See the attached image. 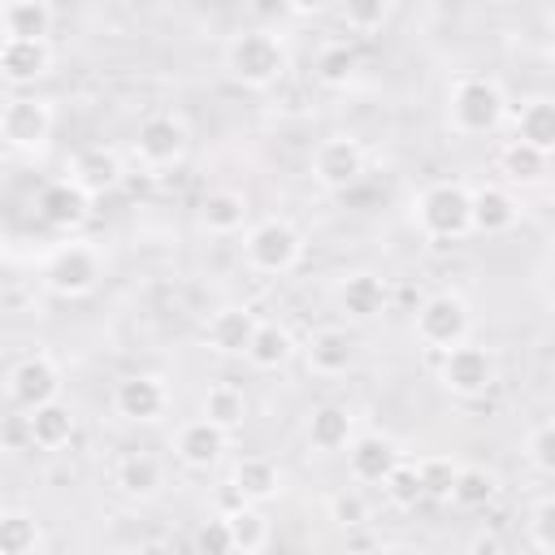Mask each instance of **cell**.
Returning a JSON list of instances; mask_svg holds the SVG:
<instances>
[{
	"mask_svg": "<svg viewBox=\"0 0 555 555\" xmlns=\"http://www.w3.org/2000/svg\"><path fill=\"white\" fill-rule=\"evenodd\" d=\"M221 61H225V74L238 87H247V91H269L291 69V52H286L282 35H273L264 26L234 30L230 43H225V52H221Z\"/></svg>",
	"mask_w": 555,
	"mask_h": 555,
	"instance_id": "6da1fadb",
	"label": "cell"
},
{
	"mask_svg": "<svg viewBox=\"0 0 555 555\" xmlns=\"http://www.w3.org/2000/svg\"><path fill=\"white\" fill-rule=\"evenodd\" d=\"M507 121V91L499 78L490 74H460L447 87V126L451 134L477 139V134H494Z\"/></svg>",
	"mask_w": 555,
	"mask_h": 555,
	"instance_id": "7a4b0ae2",
	"label": "cell"
},
{
	"mask_svg": "<svg viewBox=\"0 0 555 555\" xmlns=\"http://www.w3.org/2000/svg\"><path fill=\"white\" fill-rule=\"evenodd\" d=\"M412 225L429 243H455V238L473 234V186H464L455 178H438V182L421 186L412 199Z\"/></svg>",
	"mask_w": 555,
	"mask_h": 555,
	"instance_id": "3957f363",
	"label": "cell"
},
{
	"mask_svg": "<svg viewBox=\"0 0 555 555\" xmlns=\"http://www.w3.org/2000/svg\"><path fill=\"white\" fill-rule=\"evenodd\" d=\"M104 278V256L95 243L87 238H65L56 243L48 256H43V269H39V282L48 295L56 299H82L100 286Z\"/></svg>",
	"mask_w": 555,
	"mask_h": 555,
	"instance_id": "277c9868",
	"label": "cell"
},
{
	"mask_svg": "<svg viewBox=\"0 0 555 555\" xmlns=\"http://www.w3.org/2000/svg\"><path fill=\"white\" fill-rule=\"evenodd\" d=\"M304 230L291 217H264L243 234V260L247 269L264 273V278H282L291 269H299L304 260Z\"/></svg>",
	"mask_w": 555,
	"mask_h": 555,
	"instance_id": "5b68a950",
	"label": "cell"
},
{
	"mask_svg": "<svg viewBox=\"0 0 555 555\" xmlns=\"http://www.w3.org/2000/svg\"><path fill=\"white\" fill-rule=\"evenodd\" d=\"M412 334L421 347L429 351H451L455 343H464L473 334V308L460 291H434L421 299L416 317H412Z\"/></svg>",
	"mask_w": 555,
	"mask_h": 555,
	"instance_id": "8992f818",
	"label": "cell"
},
{
	"mask_svg": "<svg viewBox=\"0 0 555 555\" xmlns=\"http://www.w3.org/2000/svg\"><path fill=\"white\" fill-rule=\"evenodd\" d=\"M438 382L455 399H481V395H490V386L499 382L494 351L481 347V343H473V338L455 343L451 351L438 356Z\"/></svg>",
	"mask_w": 555,
	"mask_h": 555,
	"instance_id": "52a82bcc",
	"label": "cell"
},
{
	"mask_svg": "<svg viewBox=\"0 0 555 555\" xmlns=\"http://www.w3.org/2000/svg\"><path fill=\"white\" fill-rule=\"evenodd\" d=\"M52 126H56V113H52V100L43 95H9L0 108V139L9 152H22V156L43 152L52 139Z\"/></svg>",
	"mask_w": 555,
	"mask_h": 555,
	"instance_id": "ba28073f",
	"label": "cell"
},
{
	"mask_svg": "<svg viewBox=\"0 0 555 555\" xmlns=\"http://www.w3.org/2000/svg\"><path fill=\"white\" fill-rule=\"evenodd\" d=\"M134 160L143 169H173L182 165L186 147H191V130L182 113H147L134 130Z\"/></svg>",
	"mask_w": 555,
	"mask_h": 555,
	"instance_id": "9c48e42d",
	"label": "cell"
},
{
	"mask_svg": "<svg viewBox=\"0 0 555 555\" xmlns=\"http://www.w3.org/2000/svg\"><path fill=\"white\" fill-rule=\"evenodd\" d=\"M364 143L351 139V134H330L312 147V160H308V173L321 191H351L360 178H364Z\"/></svg>",
	"mask_w": 555,
	"mask_h": 555,
	"instance_id": "30bf717a",
	"label": "cell"
},
{
	"mask_svg": "<svg viewBox=\"0 0 555 555\" xmlns=\"http://www.w3.org/2000/svg\"><path fill=\"white\" fill-rule=\"evenodd\" d=\"M4 395L17 412H30L48 399H61V364L48 356V351H26L9 364V377H4Z\"/></svg>",
	"mask_w": 555,
	"mask_h": 555,
	"instance_id": "8fae6325",
	"label": "cell"
},
{
	"mask_svg": "<svg viewBox=\"0 0 555 555\" xmlns=\"http://www.w3.org/2000/svg\"><path fill=\"white\" fill-rule=\"evenodd\" d=\"M91 199H95V195H91L87 186H78V182L65 173V178H52V182L39 186L35 212H39L43 225H52V230H61V234H78V230L87 225V217H91Z\"/></svg>",
	"mask_w": 555,
	"mask_h": 555,
	"instance_id": "7c38bea8",
	"label": "cell"
},
{
	"mask_svg": "<svg viewBox=\"0 0 555 555\" xmlns=\"http://www.w3.org/2000/svg\"><path fill=\"white\" fill-rule=\"evenodd\" d=\"M113 408L130 425H156L169 412V386L160 373H130L113 386Z\"/></svg>",
	"mask_w": 555,
	"mask_h": 555,
	"instance_id": "4fadbf2b",
	"label": "cell"
},
{
	"mask_svg": "<svg viewBox=\"0 0 555 555\" xmlns=\"http://www.w3.org/2000/svg\"><path fill=\"white\" fill-rule=\"evenodd\" d=\"M225 451H230V429L217 425V421H208L204 412L195 421L178 425V434H173V455H178L182 468L208 473V468H217L225 460Z\"/></svg>",
	"mask_w": 555,
	"mask_h": 555,
	"instance_id": "5bb4252c",
	"label": "cell"
},
{
	"mask_svg": "<svg viewBox=\"0 0 555 555\" xmlns=\"http://www.w3.org/2000/svg\"><path fill=\"white\" fill-rule=\"evenodd\" d=\"M334 304H338V312L347 317V321H377L382 312H386V304H390V286H386V278H377L373 269H351V273H343V282L334 286Z\"/></svg>",
	"mask_w": 555,
	"mask_h": 555,
	"instance_id": "9a60e30c",
	"label": "cell"
},
{
	"mask_svg": "<svg viewBox=\"0 0 555 555\" xmlns=\"http://www.w3.org/2000/svg\"><path fill=\"white\" fill-rule=\"evenodd\" d=\"M399 460L403 451L390 434H356V442L347 447V473L356 486H382Z\"/></svg>",
	"mask_w": 555,
	"mask_h": 555,
	"instance_id": "2e32d148",
	"label": "cell"
},
{
	"mask_svg": "<svg viewBox=\"0 0 555 555\" xmlns=\"http://www.w3.org/2000/svg\"><path fill=\"white\" fill-rule=\"evenodd\" d=\"M304 364L317 373V377H343L356 369V338L351 330L343 325H321L308 334L304 343Z\"/></svg>",
	"mask_w": 555,
	"mask_h": 555,
	"instance_id": "e0dca14e",
	"label": "cell"
},
{
	"mask_svg": "<svg viewBox=\"0 0 555 555\" xmlns=\"http://www.w3.org/2000/svg\"><path fill=\"white\" fill-rule=\"evenodd\" d=\"M256 325H260V317L251 308H238V304L217 308L204 321V347L217 351V356H247V347L256 338Z\"/></svg>",
	"mask_w": 555,
	"mask_h": 555,
	"instance_id": "ac0fdd59",
	"label": "cell"
},
{
	"mask_svg": "<svg viewBox=\"0 0 555 555\" xmlns=\"http://www.w3.org/2000/svg\"><path fill=\"white\" fill-rule=\"evenodd\" d=\"M0 74L9 87H35L39 78L52 74V43L48 39H4Z\"/></svg>",
	"mask_w": 555,
	"mask_h": 555,
	"instance_id": "d6986e66",
	"label": "cell"
},
{
	"mask_svg": "<svg viewBox=\"0 0 555 555\" xmlns=\"http://www.w3.org/2000/svg\"><path fill=\"white\" fill-rule=\"evenodd\" d=\"M22 425H26V442L39 447V451H61V447H69L74 434H78V416H74V408L61 403V399H48V403L22 412Z\"/></svg>",
	"mask_w": 555,
	"mask_h": 555,
	"instance_id": "ffe728a7",
	"label": "cell"
},
{
	"mask_svg": "<svg viewBox=\"0 0 555 555\" xmlns=\"http://www.w3.org/2000/svg\"><path fill=\"white\" fill-rule=\"evenodd\" d=\"M304 438L312 451H347L356 442V412L347 403H321L308 412V425H304Z\"/></svg>",
	"mask_w": 555,
	"mask_h": 555,
	"instance_id": "44dd1931",
	"label": "cell"
},
{
	"mask_svg": "<svg viewBox=\"0 0 555 555\" xmlns=\"http://www.w3.org/2000/svg\"><path fill=\"white\" fill-rule=\"evenodd\" d=\"M113 486H117L126 499H139V503L156 499L160 486H165V464H160V455L139 451V447L126 451V455L113 464Z\"/></svg>",
	"mask_w": 555,
	"mask_h": 555,
	"instance_id": "7402d4cb",
	"label": "cell"
},
{
	"mask_svg": "<svg viewBox=\"0 0 555 555\" xmlns=\"http://www.w3.org/2000/svg\"><path fill=\"white\" fill-rule=\"evenodd\" d=\"M121 156H117V147H104V143H91V147H78L74 156H69V178L78 182V186H87L91 195H104V191H113L117 182H121Z\"/></svg>",
	"mask_w": 555,
	"mask_h": 555,
	"instance_id": "603a6c76",
	"label": "cell"
},
{
	"mask_svg": "<svg viewBox=\"0 0 555 555\" xmlns=\"http://www.w3.org/2000/svg\"><path fill=\"white\" fill-rule=\"evenodd\" d=\"M230 490L247 503H269L282 494V468L269 455H243L230 468Z\"/></svg>",
	"mask_w": 555,
	"mask_h": 555,
	"instance_id": "cb8c5ba5",
	"label": "cell"
},
{
	"mask_svg": "<svg viewBox=\"0 0 555 555\" xmlns=\"http://www.w3.org/2000/svg\"><path fill=\"white\" fill-rule=\"evenodd\" d=\"M520 221V204L507 186H473V234H507Z\"/></svg>",
	"mask_w": 555,
	"mask_h": 555,
	"instance_id": "d4e9b609",
	"label": "cell"
},
{
	"mask_svg": "<svg viewBox=\"0 0 555 555\" xmlns=\"http://www.w3.org/2000/svg\"><path fill=\"white\" fill-rule=\"evenodd\" d=\"M512 130H516L520 143H529V147L555 156V95H533V100H525V104L516 108V117H512Z\"/></svg>",
	"mask_w": 555,
	"mask_h": 555,
	"instance_id": "484cf974",
	"label": "cell"
},
{
	"mask_svg": "<svg viewBox=\"0 0 555 555\" xmlns=\"http://www.w3.org/2000/svg\"><path fill=\"white\" fill-rule=\"evenodd\" d=\"M199 225L208 234H238L247 225V195L234 186H212L199 199Z\"/></svg>",
	"mask_w": 555,
	"mask_h": 555,
	"instance_id": "4316f807",
	"label": "cell"
},
{
	"mask_svg": "<svg viewBox=\"0 0 555 555\" xmlns=\"http://www.w3.org/2000/svg\"><path fill=\"white\" fill-rule=\"evenodd\" d=\"M295 351H299V343H295V334H291L286 325L260 321V325H256V338H251V347H247V360H251L256 369L273 373V369H282V364H291Z\"/></svg>",
	"mask_w": 555,
	"mask_h": 555,
	"instance_id": "83f0119b",
	"label": "cell"
},
{
	"mask_svg": "<svg viewBox=\"0 0 555 555\" xmlns=\"http://www.w3.org/2000/svg\"><path fill=\"white\" fill-rule=\"evenodd\" d=\"M499 499V473L486 464H460L455 486H451V503L464 512H481Z\"/></svg>",
	"mask_w": 555,
	"mask_h": 555,
	"instance_id": "f1b7e54d",
	"label": "cell"
},
{
	"mask_svg": "<svg viewBox=\"0 0 555 555\" xmlns=\"http://www.w3.org/2000/svg\"><path fill=\"white\" fill-rule=\"evenodd\" d=\"M225 525H230V538H234V551H243V555H256V551H264L269 546V520H264V512H260V503H247V499H238L230 512H225Z\"/></svg>",
	"mask_w": 555,
	"mask_h": 555,
	"instance_id": "f546056e",
	"label": "cell"
},
{
	"mask_svg": "<svg viewBox=\"0 0 555 555\" xmlns=\"http://www.w3.org/2000/svg\"><path fill=\"white\" fill-rule=\"evenodd\" d=\"M0 551L4 555H39L43 551V525L35 520V512H22V507L0 512Z\"/></svg>",
	"mask_w": 555,
	"mask_h": 555,
	"instance_id": "4dcf8cb0",
	"label": "cell"
},
{
	"mask_svg": "<svg viewBox=\"0 0 555 555\" xmlns=\"http://www.w3.org/2000/svg\"><path fill=\"white\" fill-rule=\"evenodd\" d=\"M0 26H4V39H48V30H52V9H48V0L4 4Z\"/></svg>",
	"mask_w": 555,
	"mask_h": 555,
	"instance_id": "1f68e13d",
	"label": "cell"
},
{
	"mask_svg": "<svg viewBox=\"0 0 555 555\" xmlns=\"http://www.w3.org/2000/svg\"><path fill=\"white\" fill-rule=\"evenodd\" d=\"M199 412H204L208 421L225 425V429H238V425L247 421V395H243V386H234V382H212V386L204 390Z\"/></svg>",
	"mask_w": 555,
	"mask_h": 555,
	"instance_id": "d6a6232c",
	"label": "cell"
},
{
	"mask_svg": "<svg viewBox=\"0 0 555 555\" xmlns=\"http://www.w3.org/2000/svg\"><path fill=\"white\" fill-rule=\"evenodd\" d=\"M546 152H538V147H529V143H520V139H512L503 152H499V165H503V173H507V182H516V186H533V182H542L546 178Z\"/></svg>",
	"mask_w": 555,
	"mask_h": 555,
	"instance_id": "836d02e7",
	"label": "cell"
},
{
	"mask_svg": "<svg viewBox=\"0 0 555 555\" xmlns=\"http://www.w3.org/2000/svg\"><path fill=\"white\" fill-rule=\"evenodd\" d=\"M317 78L325 82V87H347L351 78H356V69H360V56L347 48V43H325L321 52H317Z\"/></svg>",
	"mask_w": 555,
	"mask_h": 555,
	"instance_id": "e575fe53",
	"label": "cell"
},
{
	"mask_svg": "<svg viewBox=\"0 0 555 555\" xmlns=\"http://www.w3.org/2000/svg\"><path fill=\"white\" fill-rule=\"evenodd\" d=\"M382 494H386V503H390V507H399V512L416 507V503L425 499V481H421L416 464L399 460V464H395V473H390V477L382 481Z\"/></svg>",
	"mask_w": 555,
	"mask_h": 555,
	"instance_id": "d590c367",
	"label": "cell"
},
{
	"mask_svg": "<svg viewBox=\"0 0 555 555\" xmlns=\"http://www.w3.org/2000/svg\"><path fill=\"white\" fill-rule=\"evenodd\" d=\"M416 473L425 481V499L451 503V486H455V473H460V464L451 455H421L416 460Z\"/></svg>",
	"mask_w": 555,
	"mask_h": 555,
	"instance_id": "8d00e7d4",
	"label": "cell"
},
{
	"mask_svg": "<svg viewBox=\"0 0 555 555\" xmlns=\"http://www.w3.org/2000/svg\"><path fill=\"white\" fill-rule=\"evenodd\" d=\"M338 17L356 35H373L390 17V0H338Z\"/></svg>",
	"mask_w": 555,
	"mask_h": 555,
	"instance_id": "74e56055",
	"label": "cell"
},
{
	"mask_svg": "<svg viewBox=\"0 0 555 555\" xmlns=\"http://www.w3.org/2000/svg\"><path fill=\"white\" fill-rule=\"evenodd\" d=\"M330 520L338 525V529H364L369 525V499L360 494V490H338V494H330Z\"/></svg>",
	"mask_w": 555,
	"mask_h": 555,
	"instance_id": "f35d334b",
	"label": "cell"
},
{
	"mask_svg": "<svg viewBox=\"0 0 555 555\" xmlns=\"http://www.w3.org/2000/svg\"><path fill=\"white\" fill-rule=\"evenodd\" d=\"M529 542L538 551H551L555 555V494L551 499H538L529 507Z\"/></svg>",
	"mask_w": 555,
	"mask_h": 555,
	"instance_id": "ab89813d",
	"label": "cell"
},
{
	"mask_svg": "<svg viewBox=\"0 0 555 555\" xmlns=\"http://www.w3.org/2000/svg\"><path fill=\"white\" fill-rule=\"evenodd\" d=\"M525 451H529V460H533V468H538V473L555 477V421H542V425L529 434Z\"/></svg>",
	"mask_w": 555,
	"mask_h": 555,
	"instance_id": "60d3db41",
	"label": "cell"
},
{
	"mask_svg": "<svg viewBox=\"0 0 555 555\" xmlns=\"http://www.w3.org/2000/svg\"><path fill=\"white\" fill-rule=\"evenodd\" d=\"M195 546H199V551H208V555H230V551H234V538H230V525H225V516L208 520V525L195 533Z\"/></svg>",
	"mask_w": 555,
	"mask_h": 555,
	"instance_id": "b9f144b4",
	"label": "cell"
},
{
	"mask_svg": "<svg viewBox=\"0 0 555 555\" xmlns=\"http://www.w3.org/2000/svg\"><path fill=\"white\" fill-rule=\"evenodd\" d=\"M291 13H299V17H312V13H325L334 0H282Z\"/></svg>",
	"mask_w": 555,
	"mask_h": 555,
	"instance_id": "7bdbcfd3",
	"label": "cell"
},
{
	"mask_svg": "<svg viewBox=\"0 0 555 555\" xmlns=\"http://www.w3.org/2000/svg\"><path fill=\"white\" fill-rule=\"evenodd\" d=\"M468 551H499V538H473Z\"/></svg>",
	"mask_w": 555,
	"mask_h": 555,
	"instance_id": "ee69618b",
	"label": "cell"
},
{
	"mask_svg": "<svg viewBox=\"0 0 555 555\" xmlns=\"http://www.w3.org/2000/svg\"><path fill=\"white\" fill-rule=\"evenodd\" d=\"M551 52H555V22H551Z\"/></svg>",
	"mask_w": 555,
	"mask_h": 555,
	"instance_id": "f6af8a7d",
	"label": "cell"
},
{
	"mask_svg": "<svg viewBox=\"0 0 555 555\" xmlns=\"http://www.w3.org/2000/svg\"><path fill=\"white\" fill-rule=\"evenodd\" d=\"M4 4H26V0H4Z\"/></svg>",
	"mask_w": 555,
	"mask_h": 555,
	"instance_id": "bcb514c9",
	"label": "cell"
}]
</instances>
